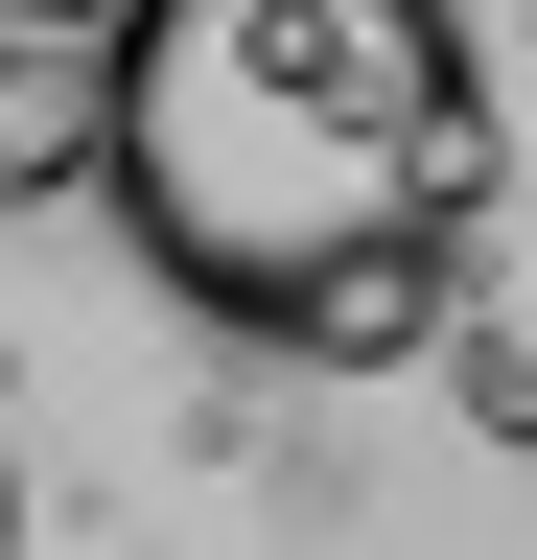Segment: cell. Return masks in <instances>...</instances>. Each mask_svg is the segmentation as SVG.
Returning <instances> with one entry per match:
<instances>
[{
  "label": "cell",
  "instance_id": "6da1fadb",
  "mask_svg": "<svg viewBox=\"0 0 537 560\" xmlns=\"http://www.w3.org/2000/svg\"><path fill=\"white\" fill-rule=\"evenodd\" d=\"M94 187L187 327L281 374H397L444 350L491 210V47L467 0H117Z\"/></svg>",
  "mask_w": 537,
  "mask_h": 560
},
{
  "label": "cell",
  "instance_id": "7a4b0ae2",
  "mask_svg": "<svg viewBox=\"0 0 537 560\" xmlns=\"http://www.w3.org/2000/svg\"><path fill=\"white\" fill-rule=\"evenodd\" d=\"M444 374H467V420H491V444H537V350H514V327L444 304Z\"/></svg>",
  "mask_w": 537,
  "mask_h": 560
},
{
  "label": "cell",
  "instance_id": "3957f363",
  "mask_svg": "<svg viewBox=\"0 0 537 560\" xmlns=\"http://www.w3.org/2000/svg\"><path fill=\"white\" fill-rule=\"evenodd\" d=\"M0 24H117V0H0Z\"/></svg>",
  "mask_w": 537,
  "mask_h": 560
},
{
  "label": "cell",
  "instance_id": "277c9868",
  "mask_svg": "<svg viewBox=\"0 0 537 560\" xmlns=\"http://www.w3.org/2000/svg\"><path fill=\"white\" fill-rule=\"evenodd\" d=\"M0 560H24V444H0Z\"/></svg>",
  "mask_w": 537,
  "mask_h": 560
}]
</instances>
